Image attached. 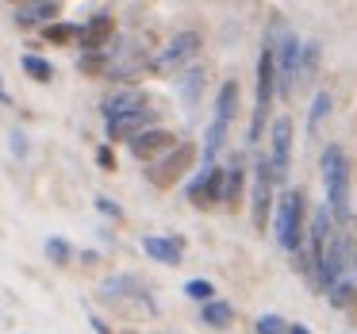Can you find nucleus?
<instances>
[{
	"mask_svg": "<svg viewBox=\"0 0 357 334\" xmlns=\"http://www.w3.org/2000/svg\"><path fill=\"white\" fill-rule=\"evenodd\" d=\"M273 93H277V73H273V50L261 47V58H257V104H254V119H250V142L261 139L265 116L273 108Z\"/></svg>",
	"mask_w": 357,
	"mask_h": 334,
	"instance_id": "obj_5",
	"label": "nucleus"
},
{
	"mask_svg": "<svg viewBox=\"0 0 357 334\" xmlns=\"http://www.w3.org/2000/svg\"><path fill=\"white\" fill-rule=\"evenodd\" d=\"M20 66H24V73L31 81H43V85L54 81V66H50L47 58H39V54H24V58H20Z\"/></svg>",
	"mask_w": 357,
	"mask_h": 334,
	"instance_id": "obj_22",
	"label": "nucleus"
},
{
	"mask_svg": "<svg viewBox=\"0 0 357 334\" xmlns=\"http://www.w3.org/2000/svg\"><path fill=\"white\" fill-rule=\"evenodd\" d=\"M234 108H238V85L227 81V85L219 89V96H215V116H211V127H208V135H204V169L215 165V154L223 150V139H227V127H231Z\"/></svg>",
	"mask_w": 357,
	"mask_h": 334,
	"instance_id": "obj_3",
	"label": "nucleus"
},
{
	"mask_svg": "<svg viewBox=\"0 0 357 334\" xmlns=\"http://www.w3.org/2000/svg\"><path fill=\"white\" fill-rule=\"evenodd\" d=\"M96 165H100V169H116V154H112V146H100L96 150Z\"/></svg>",
	"mask_w": 357,
	"mask_h": 334,
	"instance_id": "obj_28",
	"label": "nucleus"
},
{
	"mask_svg": "<svg viewBox=\"0 0 357 334\" xmlns=\"http://www.w3.org/2000/svg\"><path fill=\"white\" fill-rule=\"evenodd\" d=\"M323 185H326V211H331L334 227L349 223V162L342 154V146L323 150Z\"/></svg>",
	"mask_w": 357,
	"mask_h": 334,
	"instance_id": "obj_1",
	"label": "nucleus"
},
{
	"mask_svg": "<svg viewBox=\"0 0 357 334\" xmlns=\"http://www.w3.org/2000/svg\"><path fill=\"white\" fill-rule=\"evenodd\" d=\"M0 104H8V93H4V85H0Z\"/></svg>",
	"mask_w": 357,
	"mask_h": 334,
	"instance_id": "obj_33",
	"label": "nucleus"
},
{
	"mask_svg": "<svg viewBox=\"0 0 357 334\" xmlns=\"http://www.w3.org/2000/svg\"><path fill=\"white\" fill-rule=\"evenodd\" d=\"M139 108H146V96H142L139 89H119V93L104 96V104H100L104 119H116V116H127V112H139Z\"/></svg>",
	"mask_w": 357,
	"mask_h": 334,
	"instance_id": "obj_14",
	"label": "nucleus"
},
{
	"mask_svg": "<svg viewBox=\"0 0 357 334\" xmlns=\"http://www.w3.org/2000/svg\"><path fill=\"white\" fill-rule=\"evenodd\" d=\"M127 146H131V154L139 158V162H154L158 154H169V150L177 146V135H173V131H162V127H150V131L135 135Z\"/></svg>",
	"mask_w": 357,
	"mask_h": 334,
	"instance_id": "obj_11",
	"label": "nucleus"
},
{
	"mask_svg": "<svg viewBox=\"0 0 357 334\" xmlns=\"http://www.w3.org/2000/svg\"><path fill=\"white\" fill-rule=\"evenodd\" d=\"M8 139H12V154L24 158V154H27V135H24V131H12Z\"/></svg>",
	"mask_w": 357,
	"mask_h": 334,
	"instance_id": "obj_29",
	"label": "nucleus"
},
{
	"mask_svg": "<svg viewBox=\"0 0 357 334\" xmlns=\"http://www.w3.org/2000/svg\"><path fill=\"white\" fill-rule=\"evenodd\" d=\"M185 296H188V300H200V303H211V300H215V284L204 280V277H196V280H188V284H185Z\"/></svg>",
	"mask_w": 357,
	"mask_h": 334,
	"instance_id": "obj_26",
	"label": "nucleus"
},
{
	"mask_svg": "<svg viewBox=\"0 0 357 334\" xmlns=\"http://www.w3.org/2000/svg\"><path fill=\"white\" fill-rule=\"evenodd\" d=\"M150 127H154V108H139V112H127V116L108 119V139H112V142H116V139H127V142H131L135 135L150 131Z\"/></svg>",
	"mask_w": 357,
	"mask_h": 334,
	"instance_id": "obj_12",
	"label": "nucleus"
},
{
	"mask_svg": "<svg viewBox=\"0 0 357 334\" xmlns=\"http://www.w3.org/2000/svg\"><path fill=\"white\" fill-rule=\"evenodd\" d=\"M196 154H200V150H196V142H177V146H173L169 154L162 158V162H154V165L146 169V181H150L154 188H173V185H177V181L196 165Z\"/></svg>",
	"mask_w": 357,
	"mask_h": 334,
	"instance_id": "obj_4",
	"label": "nucleus"
},
{
	"mask_svg": "<svg viewBox=\"0 0 357 334\" xmlns=\"http://www.w3.org/2000/svg\"><path fill=\"white\" fill-rule=\"evenodd\" d=\"M273 177H277V185H284L288 181V165H292V119L280 116L273 119Z\"/></svg>",
	"mask_w": 357,
	"mask_h": 334,
	"instance_id": "obj_10",
	"label": "nucleus"
},
{
	"mask_svg": "<svg viewBox=\"0 0 357 334\" xmlns=\"http://www.w3.org/2000/svg\"><path fill=\"white\" fill-rule=\"evenodd\" d=\"M200 43H204V39H200L196 31H177V35H173V39L162 47V54L150 62V70H154V73H169V70H177V66L192 62V58L200 54Z\"/></svg>",
	"mask_w": 357,
	"mask_h": 334,
	"instance_id": "obj_7",
	"label": "nucleus"
},
{
	"mask_svg": "<svg viewBox=\"0 0 357 334\" xmlns=\"http://www.w3.org/2000/svg\"><path fill=\"white\" fill-rule=\"evenodd\" d=\"M319 43H300V62H296V85H311L319 73Z\"/></svg>",
	"mask_w": 357,
	"mask_h": 334,
	"instance_id": "obj_18",
	"label": "nucleus"
},
{
	"mask_svg": "<svg viewBox=\"0 0 357 334\" xmlns=\"http://www.w3.org/2000/svg\"><path fill=\"white\" fill-rule=\"evenodd\" d=\"M89 323H93V331H96V334H112V326L104 323L100 315H89Z\"/></svg>",
	"mask_w": 357,
	"mask_h": 334,
	"instance_id": "obj_31",
	"label": "nucleus"
},
{
	"mask_svg": "<svg viewBox=\"0 0 357 334\" xmlns=\"http://www.w3.org/2000/svg\"><path fill=\"white\" fill-rule=\"evenodd\" d=\"M123 296H135V300L146 303V311H154V300L146 296V288H142L135 277H127V273L123 277H108L100 284V300H123Z\"/></svg>",
	"mask_w": 357,
	"mask_h": 334,
	"instance_id": "obj_13",
	"label": "nucleus"
},
{
	"mask_svg": "<svg viewBox=\"0 0 357 334\" xmlns=\"http://www.w3.org/2000/svg\"><path fill=\"white\" fill-rule=\"evenodd\" d=\"M273 188H277V177H273L269 158H257L254 162V188H250V215H254L257 231H265V219H269V208H273Z\"/></svg>",
	"mask_w": 357,
	"mask_h": 334,
	"instance_id": "obj_6",
	"label": "nucleus"
},
{
	"mask_svg": "<svg viewBox=\"0 0 357 334\" xmlns=\"http://www.w3.org/2000/svg\"><path fill=\"white\" fill-rule=\"evenodd\" d=\"M242 196H246V162L242 158H234L231 165H227V181H223V204H231V208H238Z\"/></svg>",
	"mask_w": 357,
	"mask_h": 334,
	"instance_id": "obj_17",
	"label": "nucleus"
},
{
	"mask_svg": "<svg viewBox=\"0 0 357 334\" xmlns=\"http://www.w3.org/2000/svg\"><path fill=\"white\" fill-rule=\"evenodd\" d=\"M47 257H50L54 265H70V261H73V246L54 234V238H47Z\"/></svg>",
	"mask_w": 357,
	"mask_h": 334,
	"instance_id": "obj_25",
	"label": "nucleus"
},
{
	"mask_svg": "<svg viewBox=\"0 0 357 334\" xmlns=\"http://www.w3.org/2000/svg\"><path fill=\"white\" fill-rule=\"evenodd\" d=\"M43 39L54 43V47H70V43H77V24H47Z\"/></svg>",
	"mask_w": 357,
	"mask_h": 334,
	"instance_id": "obj_23",
	"label": "nucleus"
},
{
	"mask_svg": "<svg viewBox=\"0 0 357 334\" xmlns=\"http://www.w3.org/2000/svg\"><path fill=\"white\" fill-rule=\"evenodd\" d=\"M334 100L331 93H315V100H311V112H307V135H319V127H323V119L331 116Z\"/></svg>",
	"mask_w": 357,
	"mask_h": 334,
	"instance_id": "obj_21",
	"label": "nucleus"
},
{
	"mask_svg": "<svg viewBox=\"0 0 357 334\" xmlns=\"http://www.w3.org/2000/svg\"><path fill=\"white\" fill-rule=\"evenodd\" d=\"M112 35H116V20H112L108 12H96L89 24L77 27V47H81V54H104V50L112 47Z\"/></svg>",
	"mask_w": 357,
	"mask_h": 334,
	"instance_id": "obj_8",
	"label": "nucleus"
},
{
	"mask_svg": "<svg viewBox=\"0 0 357 334\" xmlns=\"http://www.w3.org/2000/svg\"><path fill=\"white\" fill-rule=\"evenodd\" d=\"M326 300H331V308H338V311H357V284L342 277L338 284L326 288Z\"/></svg>",
	"mask_w": 357,
	"mask_h": 334,
	"instance_id": "obj_19",
	"label": "nucleus"
},
{
	"mask_svg": "<svg viewBox=\"0 0 357 334\" xmlns=\"http://www.w3.org/2000/svg\"><path fill=\"white\" fill-rule=\"evenodd\" d=\"M96 208H100L104 215H112V219H119V215H123V211H119V204H112L108 196H96Z\"/></svg>",
	"mask_w": 357,
	"mask_h": 334,
	"instance_id": "obj_30",
	"label": "nucleus"
},
{
	"mask_svg": "<svg viewBox=\"0 0 357 334\" xmlns=\"http://www.w3.org/2000/svg\"><path fill=\"white\" fill-rule=\"evenodd\" d=\"M142 250H146V257H154V261H162V265H181L185 238H158V234H146V238H142Z\"/></svg>",
	"mask_w": 357,
	"mask_h": 334,
	"instance_id": "obj_15",
	"label": "nucleus"
},
{
	"mask_svg": "<svg viewBox=\"0 0 357 334\" xmlns=\"http://www.w3.org/2000/svg\"><path fill=\"white\" fill-rule=\"evenodd\" d=\"M200 319L208 326H215V331H223V326L234 323V308H231V303H223V300H211V303H204Z\"/></svg>",
	"mask_w": 357,
	"mask_h": 334,
	"instance_id": "obj_20",
	"label": "nucleus"
},
{
	"mask_svg": "<svg viewBox=\"0 0 357 334\" xmlns=\"http://www.w3.org/2000/svg\"><path fill=\"white\" fill-rule=\"evenodd\" d=\"M223 181H227L223 165H208L200 177H192V185H188L192 208H215V204H223Z\"/></svg>",
	"mask_w": 357,
	"mask_h": 334,
	"instance_id": "obj_9",
	"label": "nucleus"
},
{
	"mask_svg": "<svg viewBox=\"0 0 357 334\" xmlns=\"http://www.w3.org/2000/svg\"><path fill=\"white\" fill-rule=\"evenodd\" d=\"M257 334H288V323L280 315H261L257 319Z\"/></svg>",
	"mask_w": 357,
	"mask_h": 334,
	"instance_id": "obj_27",
	"label": "nucleus"
},
{
	"mask_svg": "<svg viewBox=\"0 0 357 334\" xmlns=\"http://www.w3.org/2000/svg\"><path fill=\"white\" fill-rule=\"evenodd\" d=\"M54 16H62V4H58V0H39V4H20V8H16V24L20 27L50 24Z\"/></svg>",
	"mask_w": 357,
	"mask_h": 334,
	"instance_id": "obj_16",
	"label": "nucleus"
},
{
	"mask_svg": "<svg viewBox=\"0 0 357 334\" xmlns=\"http://www.w3.org/2000/svg\"><path fill=\"white\" fill-rule=\"evenodd\" d=\"M288 334H311V331L303 323H292V326H288Z\"/></svg>",
	"mask_w": 357,
	"mask_h": 334,
	"instance_id": "obj_32",
	"label": "nucleus"
},
{
	"mask_svg": "<svg viewBox=\"0 0 357 334\" xmlns=\"http://www.w3.org/2000/svg\"><path fill=\"white\" fill-rule=\"evenodd\" d=\"M303 234H307V223H303V192H284L277 200V242L280 250H288L292 257L303 254Z\"/></svg>",
	"mask_w": 357,
	"mask_h": 334,
	"instance_id": "obj_2",
	"label": "nucleus"
},
{
	"mask_svg": "<svg viewBox=\"0 0 357 334\" xmlns=\"http://www.w3.org/2000/svg\"><path fill=\"white\" fill-rule=\"evenodd\" d=\"M108 66H112V54L104 50V54H81L77 70L89 73V77H104V73H108Z\"/></svg>",
	"mask_w": 357,
	"mask_h": 334,
	"instance_id": "obj_24",
	"label": "nucleus"
}]
</instances>
